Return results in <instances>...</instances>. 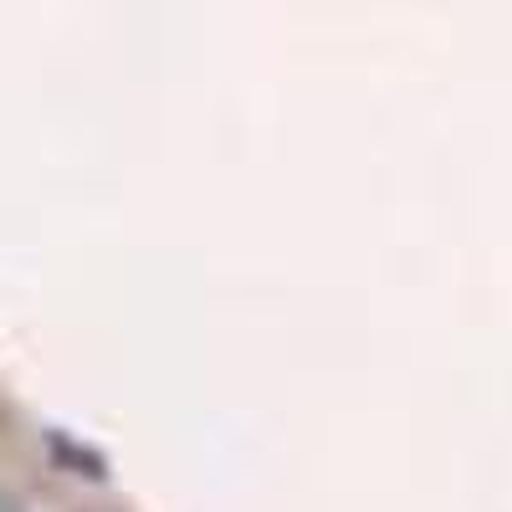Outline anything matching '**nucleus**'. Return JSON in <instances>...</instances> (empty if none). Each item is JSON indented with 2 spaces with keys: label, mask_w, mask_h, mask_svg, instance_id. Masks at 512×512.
Segmentation results:
<instances>
[{
  "label": "nucleus",
  "mask_w": 512,
  "mask_h": 512,
  "mask_svg": "<svg viewBox=\"0 0 512 512\" xmlns=\"http://www.w3.org/2000/svg\"><path fill=\"white\" fill-rule=\"evenodd\" d=\"M0 512H16V507H0Z\"/></svg>",
  "instance_id": "1"
}]
</instances>
